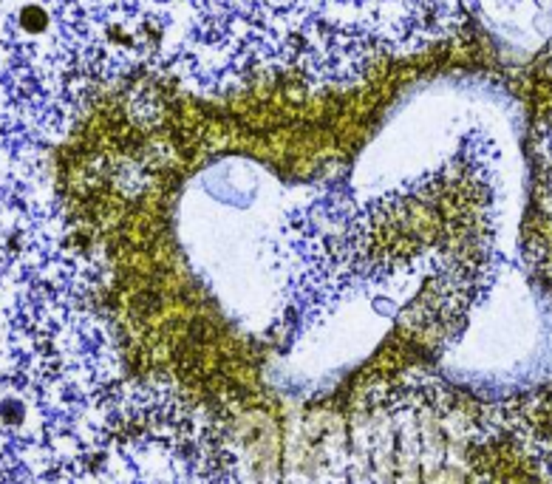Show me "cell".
<instances>
[{"mask_svg":"<svg viewBox=\"0 0 552 484\" xmlns=\"http://www.w3.org/2000/svg\"><path fill=\"white\" fill-rule=\"evenodd\" d=\"M23 20H29V23H26L29 29H43V23H46V18H43L40 9H26V12H23Z\"/></svg>","mask_w":552,"mask_h":484,"instance_id":"obj_1","label":"cell"}]
</instances>
